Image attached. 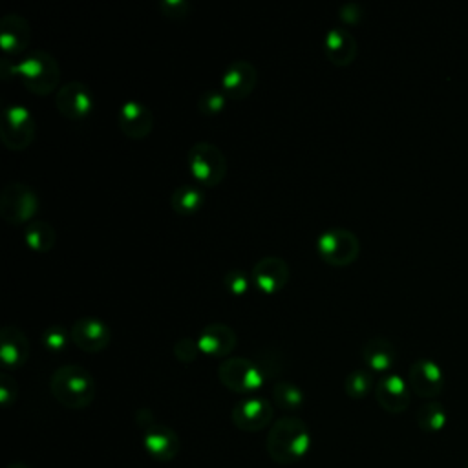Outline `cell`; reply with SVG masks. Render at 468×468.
Returning <instances> with one entry per match:
<instances>
[{
  "label": "cell",
  "instance_id": "1",
  "mask_svg": "<svg viewBox=\"0 0 468 468\" xmlns=\"http://www.w3.org/2000/svg\"><path fill=\"white\" fill-rule=\"evenodd\" d=\"M267 453L282 466L302 461L311 448L309 426L294 415H283L272 422L267 433Z\"/></svg>",
  "mask_w": 468,
  "mask_h": 468
},
{
  "label": "cell",
  "instance_id": "2",
  "mask_svg": "<svg viewBox=\"0 0 468 468\" xmlns=\"http://www.w3.org/2000/svg\"><path fill=\"white\" fill-rule=\"evenodd\" d=\"M2 77L7 79L9 75L20 77L22 84L27 91L35 95H49L55 90H58L60 80V68L55 57L44 49L29 51L22 60L18 62H7L2 60Z\"/></svg>",
  "mask_w": 468,
  "mask_h": 468
},
{
  "label": "cell",
  "instance_id": "3",
  "mask_svg": "<svg viewBox=\"0 0 468 468\" xmlns=\"http://www.w3.org/2000/svg\"><path fill=\"white\" fill-rule=\"evenodd\" d=\"M51 395L68 410H84L95 399V378L80 364H62L49 378Z\"/></svg>",
  "mask_w": 468,
  "mask_h": 468
},
{
  "label": "cell",
  "instance_id": "4",
  "mask_svg": "<svg viewBox=\"0 0 468 468\" xmlns=\"http://www.w3.org/2000/svg\"><path fill=\"white\" fill-rule=\"evenodd\" d=\"M186 161L194 179L207 188L219 185L227 176L225 154L208 141L194 143L186 152Z\"/></svg>",
  "mask_w": 468,
  "mask_h": 468
},
{
  "label": "cell",
  "instance_id": "5",
  "mask_svg": "<svg viewBox=\"0 0 468 468\" xmlns=\"http://www.w3.org/2000/svg\"><path fill=\"white\" fill-rule=\"evenodd\" d=\"M135 420L143 430V446L154 461L168 463L179 453L177 433L166 424L157 422L150 410L141 408L135 415Z\"/></svg>",
  "mask_w": 468,
  "mask_h": 468
},
{
  "label": "cell",
  "instance_id": "6",
  "mask_svg": "<svg viewBox=\"0 0 468 468\" xmlns=\"http://www.w3.org/2000/svg\"><path fill=\"white\" fill-rule=\"evenodd\" d=\"M267 373L263 367L245 356H229L218 367L219 382L238 393V395H250L258 391L265 382Z\"/></svg>",
  "mask_w": 468,
  "mask_h": 468
},
{
  "label": "cell",
  "instance_id": "7",
  "mask_svg": "<svg viewBox=\"0 0 468 468\" xmlns=\"http://www.w3.org/2000/svg\"><path fill=\"white\" fill-rule=\"evenodd\" d=\"M38 212V197L35 190L22 183L11 181L0 194V216L9 225H27Z\"/></svg>",
  "mask_w": 468,
  "mask_h": 468
},
{
  "label": "cell",
  "instance_id": "8",
  "mask_svg": "<svg viewBox=\"0 0 468 468\" xmlns=\"http://www.w3.org/2000/svg\"><path fill=\"white\" fill-rule=\"evenodd\" d=\"M320 258L335 267H347L356 261L360 254V241L355 232L335 227L324 230L316 239Z\"/></svg>",
  "mask_w": 468,
  "mask_h": 468
},
{
  "label": "cell",
  "instance_id": "9",
  "mask_svg": "<svg viewBox=\"0 0 468 468\" xmlns=\"http://www.w3.org/2000/svg\"><path fill=\"white\" fill-rule=\"evenodd\" d=\"M0 139L9 150H26L35 139V119L31 110L22 104L7 106L4 112Z\"/></svg>",
  "mask_w": 468,
  "mask_h": 468
},
{
  "label": "cell",
  "instance_id": "10",
  "mask_svg": "<svg viewBox=\"0 0 468 468\" xmlns=\"http://www.w3.org/2000/svg\"><path fill=\"white\" fill-rule=\"evenodd\" d=\"M274 406L269 399L258 395H247L239 399L230 411L234 426L241 431H260L272 422Z\"/></svg>",
  "mask_w": 468,
  "mask_h": 468
},
{
  "label": "cell",
  "instance_id": "11",
  "mask_svg": "<svg viewBox=\"0 0 468 468\" xmlns=\"http://www.w3.org/2000/svg\"><path fill=\"white\" fill-rule=\"evenodd\" d=\"M258 84V69L250 60L238 58L227 66L219 79V90L227 101H243L247 99Z\"/></svg>",
  "mask_w": 468,
  "mask_h": 468
},
{
  "label": "cell",
  "instance_id": "12",
  "mask_svg": "<svg viewBox=\"0 0 468 468\" xmlns=\"http://www.w3.org/2000/svg\"><path fill=\"white\" fill-rule=\"evenodd\" d=\"M55 106L66 119L82 121L91 113L93 97L84 82L71 80L57 90Z\"/></svg>",
  "mask_w": 468,
  "mask_h": 468
},
{
  "label": "cell",
  "instance_id": "13",
  "mask_svg": "<svg viewBox=\"0 0 468 468\" xmlns=\"http://www.w3.org/2000/svg\"><path fill=\"white\" fill-rule=\"evenodd\" d=\"M69 336L80 351L101 353L108 347L112 340V331L104 320L95 316H82L73 322Z\"/></svg>",
  "mask_w": 468,
  "mask_h": 468
},
{
  "label": "cell",
  "instance_id": "14",
  "mask_svg": "<svg viewBox=\"0 0 468 468\" xmlns=\"http://www.w3.org/2000/svg\"><path fill=\"white\" fill-rule=\"evenodd\" d=\"M291 276V269L287 261L280 256H265L258 260L252 267L250 280L256 285L258 291L265 294H276L280 292Z\"/></svg>",
  "mask_w": 468,
  "mask_h": 468
},
{
  "label": "cell",
  "instance_id": "15",
  "mask_svg": "<svg viewBox=\"0 0 468 468\" xmlns=\"http://www.w3.org/2000/svg\"><path fill=\"white\" fill-rule=\"evenodd\" d=\"M408 384L415 395L422 399H433L441 395L444 388V375L437 362L430 358H419L410 366Z\"/></svg>",
  "mask_w": 468,
  "mask_h": 468
},
{
  "label": "cell",
  "instance_id": "16",
  "mask_svg": "<svg viewBox=\"0 0 468 468\" xmlns=\"http://www.w3.org/2000/svg\"><path fill=\"white\" fill-rule=\"evenodd\" d=\"M117 124L126 137L141 141L154 130V113L139 101H126L117 112Z\"/></svg>",
  "mask_w": 468,
  "mask_h": 468
},
{
  "label": "cell",
  "instance_id": "17",
  "mask_svg": "<svg viewBox=\"0 0 468 468\" xmlns=\"http://www.w3.org/2000/svg\"><path fill=\"white\" fill-rule=\"evenodd\" d=\"M375 399L378 406L388 411V413H402L408 410L410 400H411V389L410 384L395 375H384L377 384H375Z\"/></svg>",
  "mask_w": 468,
  "mask_h": 468
},
{
  "label": "cell",
  "instance_id": "18",
  "mask_svg": "<svg viewBox=\"0 0 468 468\" xmlns=\"http://www.w3.org/2000/svg\"><path fill=\"white\" fill-rule=\"evenodd\" d=\"M236 331L223 324V322H212L207 324L197 336V344L201 353L214 356V358H225L229 356L236 347Z\"/></svg>",
  "mask_w": 468,
  "mask_h": 468
},
{
  "label": "cell",
  "instance_id": "19",
  "mask_svg": "<svg viewBox=\"0 0 468 468\" xmlns=\"http://www.w3.org/2000/svg\"><path fill=\"white\" fill-rule=\"evenodd\" d=\"M29 340L20 327L7 324L0 329V360L5 369L22 367L29 358Z\"/></svg>",
  "mask_w": 468,
  "mask_h": 468
},
{
  "label": "cell",
  "instance_id": "20",
  "mask_svg": "<svg viewBox=\"0 0 468 468\" xmlns=\"http://www.w3.org/2000/svg\"><path fill=\"white\" fill-rule=\"evenodd\" d=\"M31 40L29 22L16 13H7L0 18V46L5 55H20Z\"/></svg>",
  "mask_w": 468,
  "mask_h": 468
},
{
  "label": "cell",
  "instance_id": "21",
  "mask_svg": "<svg viewBox=\"0 0 468 468\" xmlns=\"http://www.w3.org/2000/svg\"><path fill=\"white\" fill-rule=\"evenodd\" d=\"M324 49H325V57L331 64H335L338 68H346L356 58L358 44L351 31H347L344 27H331L325 33Z\"/></svg>",
  "mask_w": 468,
  "mask_h": 468
},
{
  "label": "cell",
  "instance_id": "22",
  "mask_svg": "<svg viewBox=\"0 0 468 468\" xmlns=\"http://www.w3.org/2000/svg\"><path fill=\"white\" fill-rule=\"evenodd\" d=\"M362 360L371 373H386L397 360V349L388 338L371 336L362 346Z\"/></svg>",
  "mask_w": 468,
  "mask_h": 468
},
{
  "label": "cell",
  "instance_id": "23",
  "mask_svg": "<svg viewBox=\"0 0 468 468\" xmlns=\"http://www.w3.org/2000/svg\"><path fill=\"white\" fill-rule=\"evenodd\" d=\"M205 203V192L196 185H179L170 194V207L179 216L196 214Z\"/></svg>",
  "mask_w": 468,
  "mask_h": 468
},
{
  "label": "cell",
  "instance_id": "24",
  "mask_svg": "<svg viewBox=\"0 0 468 468\" xmlns=\"http://www.w3.org/2000/svg\"><path fill=\"white\" fill-rule=\"evenodd\" d=\"M24 241L35 252H49L57 241V234L46 219H33L26 225Z\"/></svg>",
  "mask_w": 468,
  "mask_h": 468
},
{
  "label": "cell",
  "instance_id": "25",
  "mask_svg": "<svg viewBox=\"0 0 468 468\" xmlns=\"http://www.w3.org/2000/svg\"><path fill=\"white\" fill-rule=\"evenodd\" d=\"M415 420H417V426L422 431L437 433V431H441L446 426L448 415H446V410H444V406L441 402L430 400V402H424V404L419 406Z\"/></svg>",
  "mask_w": 468,
  "mask_h": 468
},
{
  "label": "cell",
  "instance_id": "26",
  "mask_svg": "<svg viewBox=\"0 0 468 468\" xmlns=\"http://www.w3.org/2000/svg\"><path fill=\"white\" fill-rule=\"evenodd\" d=\"M272 400L276 402L278 408L285 410V411H294L300 410L303 406V391L287 380H278L272 386Z\"/></svg>",
  "mask_w": 468,
  "mask_h": 468
},
{
  "label": "cell",
  "instance_id": "27",
  "mask_svg": "<svg viewBox=\"0 0 468 468\" xmlns=\"http://www.w3.org/2000/svg\"><path fill=\"white\" fill-rule=\"evenodd\" d=\"M371 389H375V386H373V373L369 369H353L351 373H347L344 380V391L349 399L360 400Z\"/></svg>",
  "mask_w": 468,
  "mask_h": 468
},
{
  "label": "cell",
  "instance_id": "28",
  "mask_svg": "<svg viewBox=\"0 0 468 468\" xmlns=\"http://www.w3.org/2000/svg\"><path fill=\"white\" fill-rule=\"evenodd\" d=\"M225 104H227V97L223 95L221 90H207L197 99V112L201 115L212 117V115H218L219 112H223Z\"/></svg>",
  "mask_w": 468,
  "mask_h": 468
},
{
  "label": "cell",
  "instance_id": "29",
  "mask_svg": "<svg viewBox=\"0 0 468 468\" xmlns=\"http://www.w3.org/2000/svg\"><path fill=\"white\" fill-rule=\"evenodd\" d=\"M68 338H71V336L68 335V331L62 325H49L42 333V346L49 353H60L68 346Z\"/></svg>",
  "mask_w": 468,
  "mask_h": 468
},
{
  "label": "cell",
  "instance_id": "30",
  "mask_svg": "<svg viewBox=\"0 0 468 468\" xmlns=\"http://www.w3.org/2000/svg\"><path fill=\"white\" fill-rule=\"evenodd\" d=\"M201 353L197 338H190V336H181L176 340L174 344V356L181 362V364H190L197 358V355Z\"/></svg>",
  "mask_w": 468,
  "mask_h": 468
},
{
  "label": "cell",
  "instance_id": "31",
  "mask_svg": "<svg viewBox=\"0 0 468 468\" xmlns=\"http://www.w3.org/2000/svg\"><path fill=\"white\" fill-rule=\"evenodd\" d=\"M223 283L227 287V291L234 296H243L249 291L250 285V278L239 271V269H230L225 276H223Z\"/></svg>",
  "mask_w": 468,
  "mask_h": 468
},
{
  "label": "cell",
  "instance_id": "32",
  "mask_svg": "<svg viewBox=\"0 0 468 468\" xmlns=\"http://www.w3.org/2000/svg\"><path fill=\"white\" fill-rule=\"evenodd\" d=\"M159 11L165 18L183 20L190 15L192 5L186 0H163V2H159Z\"/></svg>",
  "mask_w": 468,
  "mask_h": 468
},
{
  "label": "cell",
  "instance_id": "33",
  "mask_svg": "<svg viewBox=\"0 0 468 468\" xmlns=\"http://www.w3.org/2000/svg\"><path fill=\"white\" fill-rule=\"evenodd\" d=\"M16 399V382L9 373L0 375V400L4 406H9Z\"/></svg>",
  "mask_w": 468,
  "mask_h": 468
},
{
  "label": "cell",
  "instance_id": "34",
  "mask_svg": "<svg viewBox=\"0 0 468 468\" xmlns=\"http://www.w3.org/2000/svg\"><path fill=\"white\" fill-rule=\"evenodd\" d=\"M338 16H340V20H342L344 24L355 26V24H358V22L362 20V9H360L358 4L347 2V4H344V5L340 7Z\"/></svg>",
  "mask_w": 468,
  "mask_h": 468
},
{
  "label": "cell",
  "instance_id": "35",
  "mask_svg": "<svg viewBox=\"0 0 468 468\" xmlns=\"http://www.w3.org/2000/svg\"><path fill=\"white\" fill-rule=\"evenodd\" d=\"M7 468H29L26 463H22V461H15V463H11Z\"/></svg>",
  "mask_w": 468,
  "mask_h": 468
}]
</instances>
